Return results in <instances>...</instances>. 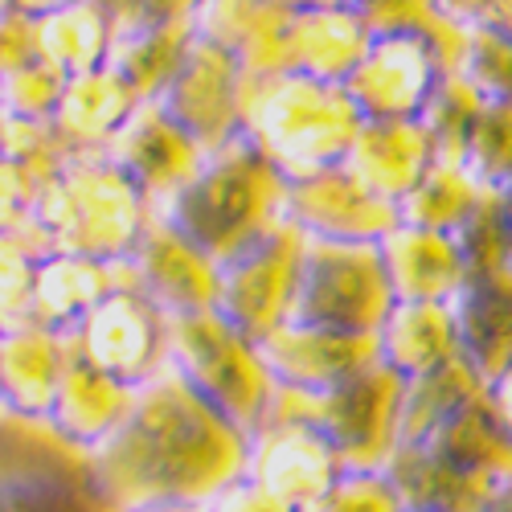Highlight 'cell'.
I'll list each match as a JSON object with an SVG mask.
<instances>
[{
    "mask_svg": "<svg viewBox=\"0 0 512 512\" xmlns=\"http://www.w3.org/2000/svg\"><path fill=\"white\" fill-rule=\"evenodd\" d=\"M91 476L115 512L148 504H213L246 480L250 435L222 418L189 381L164 365L136 390L119 431L87 455Z\"/></svg>",
    "mask_w": 512,
    "mask_h": 512,
    "instance_id": "cell-1",
    "label": "cell"
},
{
    "mask_svg": "<svg viewBox=\"0 0 512 512\" xmlns=\"http://www.w3.org/2000/svg\"><path fill=\"white\" fill-rule=\"evenodd\" d=\"M361 127L365 119L357 103L336 82H316L304 74L246 78L242 136L275 164L287 185L340 168Z\"/></svg>",
    "mask_w": 512,
    "mask_h": 512,
    "instance_id": "cell-2",
    "label": "cell"
},
{
    "mask_svg": "<svg viewBox=\"0 0 512 512\" xmlns=\"http://www.w3.org/2000/svg\"><path fill=\"white\" fill-rule=\"evenodd\" d=\"M156 218V205L107 152L70 156L46 181L33 209V234L50 254H78L123 267Z\"/></svg>",
    "mask_w": 512,
    "mask_h": 512,
    "instance_id": "cell-3",
    "label": "cell"
},
{
    "mask_svg": "<svg viewBox=\"0 0 512 512\" xmlns=\"http://www.w3.org/2000/svg\"><path fill=\"white\" fill-rule=\"evenodd\" d=\"M287 181L246 136L209 152L201 173L160 213L213 263H230L283 222Z\"/></svg>",
    "mask_w": 512,
    "mask_h": 512,
    "instance_id": "cell-4",
    "label": "cell"
},
{
    "mask_svg": "<svg viewBox=\"0 0 512 512\" xmlns=\"http://www.w3.org/2000/svg\"><path fill=\"white\" fill-rule=\"evenodd\" d=\"M168 365L242 435L259 431L279 394L259 340L238 332L222 312L168 320Z\"/></svg>",
    "mask_w": 512,
    "mask_h": 512,
    "instance_id": "cell-5",
    "label": "cell"
},
{
    "mask_svg": "<svg viewBox=\"0 0 512 512\" xmlns=\"http://www.w3.org/2000/svg\"><path fill=\"white\" fill-rule=\"evenodd\" d=\"M402 402L406 381L377 361L328 394H300L279 386L267 418L320 426L345 472H386L402 447Z\"/></svg>",
    "mask_w": 512,
    "mask_h": 512,
    "instance_id": "cell-6",
    "label": "cell"
},
{
    "mask_svg": "<svg viewBox=\"0 0 512 512\" xmlns=\"http://www.w3.org/2000/svg\"><path fill=\"white\" fill-rule=\"evenodd\" d=\"M0 512H115L95 488L91 459L46 422L0 410Z\"/></svg>",
    "mask_w": 512,
    "mask_h": 512,
    "instance_id": "cell-7",
    "label": "cell"
},
{
    "mask_svg": "<svg viewBox=\"0 0 512 512\" xmlns=\"http://www.w3.org/2000/svg\"><path fill=\"white\" fill-rule=\"evenodd\" d=\"M394 287L377 242H312L295 295V324L377 336L394 312Z\"/></svg>",
    "mask_w": 512,
    "mask_h": 512,
    "instance_id": "cell-8",
    "label": "cell"
},
{
    "mask_svg": "<svg viewBox=\"0 0 512 512\" xmlns=\"http://www.w3.org/2000/svg\"><path fill=\"white\" fill-rule=\"evenodd\" d=\"M304 259H308V234L295 230L291 222H279L250 250L222 263L218 312L250 340H263L275 328L291 324Z\"/></svg>",
    "mask_w": 512,
    "mask_h": 512,
    "instance_id": "cell-9",
    "label": "cell"
},
{
    "mask_svg": "<svg viewBox=\"0 0 512 512\" xmlns=\"http://www.w3.org/2000/svg\"><path fill=\"white\" fill-rule=\"evenodd\" d=\"M70 340L78 357H87L95 369L132 390H140L168 365V316L132 283L127 267L123 283L70 332Z\"/></svg>",
    "mask_w": 512,
    "mask_h": 512,
    "instance_id": "cell-10",
    "label": "cell"
},
{
    "mask_svg": "<svg viewBox=\"0 0 512 512\" xmlns=\"http://www.w3.org/2000/svg\"><path fill=\"white\" fill-rule=\"evenodd\" d=\"M443 78L447 66L422 33H377L345 91L365 123H418Z\"/></svg>",
    "mask_w": 512,
    "mask_h": 512,
    "instance_id": "cell-11",
    "label": "cell"
},
{
    "mask_svg": "<svg viewBox=\"0 0 512 512\" xmlns=\"http://www.w3.org/2000/svg\"><path fill=\"white\" fill-rule=\"evenodd\" d=\"M242 91H246V74L238 58L222 50L218 41H209L205 33H197L185 62L177 66L173 82H168L156 103L205 152H218L242 136Z\"/></svg>",
    "mask_w": 512,
    "mask_h": 512,
    "instance_id": "cell-12",
    "label": "cell"
},
{
    "mask_svg": "<svg viewBox=\"0 0 512 512\" xmlns=\"http://www.w3.org/2000/svg\"><path fill=\"white\" fill-rule=\"evenodd\" d=\"M132 283L148 300L168 316H197V312H218V287H222V263L185 238L173 222L156 213L152 226L144 230L132 259L123 263Z\"/></svg>",
    "mask_w": 512,
    "mask_h": 512,
    "instance_id": "cell-13",
    "label": "cell"
},
{
    "mask_svg": "<svg viewBox=\"0 0 512 512\" xmlns=\"http://www.w3.org/2000/svg\"><path fill=\"white\" fill-rule=\"evenodd\" d=\"M193 37L197 5H115L107 66L136 91L140 103H156L185 62Z\"/></svg>",
    "mask_w": 512,
    "mask_h": 512,
    "instance_id": "cell-14",
    "label": "cell"
},
{
    "mask_svg": "<svg viewBox=\"0 0 512 512\" xmlns=\"http://www.w3.org/2000/svg\"><path fill=\"white\" fill-rule=\"evenodd\" d=\"M340 476H345V463H340V455L328 443V435L320 431V426H312V422L267 418L259 431L250 435L246 480H254L259 488L275 492L291 508L304 512Z\"/></svg>",
    "mask_w": 512,
    "mask_h": 512,
    "instance_id": "cell-15",
    "label": "cell"
},
{
    "mask_svg": "<svg viewBox=\"0 0 512 512\" xmlns=\"http://www.w3.org/2000/svg\"><path fill=\"white\" fill-rule=\"evenodd\" d=\"M283 222L304 230L312 242H381L402 226V209L373 197L340 164L320 177L287 185Z\"/></svg>",
    "mask_w": 512,
    "mask_h": 512,
    "instance_id": "cell-16",
    "label": "cell"
},
{
    "mask_svg": "<svg viewBox=\"0 0 512 512\" xmlns=\"http://www.w3.org/2000/svg\"><path fill=\"white\" fill-rule=\"evenodd\" d=\"M107 156L144 189V197L160 213L168 201L189 189L209 152L160 103H140L127 127L111 140Z\"/></svg>",
    "mask_w": 512,
    "mask_h": 512,
    "instance_id": "cell-17",
    "label": "cell"
},
{
    "mask_svg": "<svg viewBox=\"0 0 512 512\" xmlns=\"http://www.w3.org/2000/svg\"><path fill=\"white\" fill-rule=\"evenodd\" d=\"M259 353L275 377V386L300 390V394H328L381 361L377 336L332 332V328L295 324V320L263 336Z\"/></svg>",
    "mask_w": 512,
    "mask_h": 512,
    "instance_id": "cell-18",
    "label": "cell"
},
{
    "mask_svg": "<svg viewBox=\"0 0 512 512\" xmlns=\"http://www.w3.org/2000/svg\"><path fill=\"white\" fill-rule=\"evenodd\" d=\"M70 336L37 320L0 328V410L46 422L70 361Z\"/></svg>",
    "mask_w": 512,
    "mask_h": 512,
    "instance_id": "cell-19",
    "label": "cell"
},
{
    "mask_svg": "<svg viewBox=\"0 0 512 512\" xmlns=\"http://www.w3.org/2000/svg\"><path fill=\"white\" fill-rule=\"evenodd\" d=\"M132 406H136L132 386H123L111 373L95 369L87 357H78V349H70V361H66V373H62V386H58L46 426L74 451L91 455L127 422Z\"/></svg>",
    "mask_w": 512,
    "mask_h": 512,
    "instance_id": "cell-20",
    "label": "cell"
},
{
    "mask_svg": "<svg viewBox=\"0 0 512 512\" xmlns=\"http://www.w3.org/2000/svg\"><path fill=\"white\" fill-rule=\"evenodd\" d=\"M377 246L398 304H455L467 287V263L455 234L402 222Z\"/></svg>",
    "mask_w": 512,
    "mask_h": 512,
    "instance_id": "cell-21",
    "label": "cell"
},
{
    "mask_svg": "<svg viewBox=\"0 0 512 512\" xmlns=\"http://www.w3.org/2000/svg\"><path fill=\"white\" fill-rule=\"evenodd\" d=\"M369 41L373 33L361 5H295L287 33V74L345 87Z\"/></svg>",
    "mask_w": 512,
    "mask_h": 512,
    "instance_id": "cell-22",
    "label": "cell"
},
{
    "mask_svg": "<svg viewBox=\"0 0 512 512\" xmlns=\"http://www.w3.org/2000/svg\"><path fill=\"white\" fill-rule=\"evenodd\" d=\"M435 164V140L422 123H365L345 156V173L373 197L402 209Z\"/></svg>",
    "mask_w": 512,
    "mask_h": 512,
    "instance_id": "cell-23",
    "label": "cell"
},
{
    "mask_svg": "<svg viewBox=\"0 0 512 512\" xmlns=\"http://www.w3.org/2000/svg\"><path fill=\"white\" fill-rule=\"evenodd\" d=\"M136 107H140L136 91L111 66H99L91 74L66 78V91L54 115V132L70 156L107 152L111 140L127 127V119L136 115Z\"/></svg>",
    "mask_w": 512,
    "mask_h": 512,
    "instance_id": "cell-24",
    "label": "cell"
},
{
    "mask_svg": "<svg viewBox=\"0 0 512 512\" xmlns=\"http://www.w3.org/2000/svg\"><path fill=\"white\" fill-rule=\"evenodd\" d=\"M295 5H197V33L230 50L246 78L287 74V33Z\"/></svg>",
    "mask_w": 512,
    "mask_h": 512,
    "instance_id": "cell-25",
    "label": "cell"
},
{
    "mask_svg": "<svg viewBox=\"0 0 512 512\" xmlns=\"http://www.w3.org/2000/svg\"><path fill=\"white\" fill-rule=\"evenodd\" d=\"M381 365L402 381H418L463 357L455 304H394L390 320L377 332Z\"/></svg>",
    "mask_w": 512,
    "mask_h": 512,
    "instance_id": "cell-26",
    "label": "cell"
},
{
    "mask_svg": "<svg viewBox=\"0 0 512 512\" xmlns=\"http://www.w3.org/2000/svg\"><path fill=\"white\" fill-rule=\"evenodd\" d=\"M119 283H123V267L78 259V254H46L33 275L29 320L70 336Z\"/></svg>",
    "mask_w": 512,
    "mask_h": 512,
    "instance_id": "cell-27",
    "label": "cell"
},
{
    "mask_svg": "<svg viewBox=\"0 0 512 512\" xmlns=\"http://www.w3.org/2000/svg\"><path fill=\"white\" fill-rule=\"evenodd\" d=\"M418 447L476 484H488V488L512 484V439L500 431V422L488 406V394L476 398L472 406H463L451 422H443Z\"/></svg>",
    "mask_w": 512,
    "mask_h": 512,
    "instance_id": "cell-28",
    "label": "cell"
},
{
    "mask_svg": "<svg viewBox=\"0 0 512 512\" xmlns=\"http://www.w3.org/2000/svg\"><path fill=\"white\" fill-rule=\"evenodd\" d=\"M463 357L472 361L484 381L512 365V267L472 275L455 300Z\"/></svg>",
    "mask_w": 512,
    "mask_h": 512,
    "instance_id": "cell-29",
    "label": "cell"
},
{
    "mask_svg": "<svg viewBox=\"0 0 512 512\" xmlns=\"http://www.w3.org/2000/svg\"><path fill=\"white\" fill-rule=\"evenodd\" d=\"M41 62L66 78L107 66L115 41V5H41Z\"/></svg>",
    "mask_w": 512,
    "mask_h": 512,
    "instance_id": "cell-30",
    "label": "cell"
},
{
    "mask_svg": "<svg viewBox=\"0 0 512 512\" xmlns=\"http://www.w3.org/2000/svg\"><path fill=\"white\" fill-rule=\"evenodd\" d=\"M488 394L484 373L467 361L455 357L443 369L426 373L418 381H406V402H402V447L426 443L443 422H451L463 406H472L476 398ZM398 447V451H402Z\"/></svg>",
    "mask_w": 512,
    "mask_h": 512,
    "instance_id": "cell-31",
    "label": "cell"
},
{
    "mask_svg": "<svg viewBox=\"0 0 512 512\" xmlns=\"http://www.w3.org/2000/svg\"><path fill=\"white\" fill-rule=\"evenodd\" d=\"M484 197L488 185H480L463 160H435L422 185L402 201V222L439 234H459Z\"/></svg>",
    "mask_w": 512,
    "mask_h": 512,
    "instance_id": "cell-32",
    "label": "cell"
},
{
    "mask_svg": "<svg viewBox=\"0 0 512 512\" xmlns=\"http://www.w3.org/2000/svg\"><path fill=\"white\" fill-rule=\"evenodd\" d=\"M484 95L472 87V78L463 70L459 74H447L439 82V91L426 107V115L418 119L426 132L435 140V160H463V148H467V136H472V127L484 111Z\"/></svg>",
    "mask_w": 512,
    "mask_h": 512,
    "instance_id": "cell-33",
    "label": "cell"
},
{
    "mask_svg": "<svg viewBox=\"0 0 512 512\" xmlns=\"http://www.w3.org/2000/svg\"><path fill=\"white\" fill-rule=\"evenodd\" d=\"M46 246L29 230L21 234H0V328H13L29 320L33 304V275L37 263L46 259Z\"/></svg>",
    "mask_w": 512,
    "mask_h": 512,
    "instance_id": "cell-34",
    "label": "cell"
},
{
    "mask_svg": "<svg viewBox=\"0 0 512 512\" xmlns=\"http://www.w3.org/2000/svg\"><path fill=\"white\" fill-rule=\"evenodd\" d=\"M463 164L488 189H500L512 177V103H484L472 136H467Z\"/></svg>",
    "mask_w": 512,
    "mask_h": 512,
    "instance_id": "cell-35",
    "label": "cell"
},
{
    "mask_svg": "<svg viewBox=\"0 0 512 512\" xmlns=\"http://www.w3.org/2000/svg\"><path fill=\"white\" fill-rule=\"evenodd\" d=\"M66 91V74L50 62H33L9 78H0V111L17 123H54Z\"/></svg>",
    "mask_w": 512,
    "mask_h": 512,
    "instance_id": "cell-36",
    "label": "cell"
},
{
    "mask_svg": "<svg viewBox=\"0 0 512 512\" xmlns=\"http://www.w3.org/2000/svg\"><path fill=\"white\" fill-rule=\"evenodd\" d=\"M463 74L488 103H512V41L472 25V46H467Z\"/></svg>",
    "mask_w": 512,
    "mask_h": 512,
    "instance_id": "cell-37",
    "label": "cell"
},
{
    "mask_svg": "<svg viewBox=\"0 0 512 512\" xmlns=\"http://www.w3.org/2000/svg\"><path fill=\"white\" fill-rule=\"evenodd\" d=\"M304 512H406L386 472H345Z\"/></svg>",
    "mask_w": 512,
    "mask_h": 512,
    "instance_id": "cell-38",
    "label": "cell"
},
{
    "mask_svg": "<svg viewBox=\"0 0 512 512\" xmlns=\"http://www.w3.org/2000/svg\"><path fill=\"white\" fill-rule=\"evenodd\" d=\"M41 189H46V181H41L33 168L0 152V234H21L33 226V209H37Z\"/></svg>",
    "mask_w": 512,
    "mask_h": 512,
    "instance_id": "cell-39",
    "label": "cell"
},
{
    "mask_svg": "<svg viewBox=\"0 0 512 512\" xmlns=\"http://www.w3.org/2000/svg\"><path fill=\"white\" fill-rule=\"evenodd\" d=\"M41 5H0V78L41 62Z\"/></svg>",
    "mask_w": 512,
    "mask_h": 512,
    "instance_id": "cell-40",
    "label": "cell"
},
{
    "mask_svg": "<svg viewBox=\"0 0 512 512\" xmlns=\"http://www.w3.org/2000/svg\"><path fill=\"white\" fill-rule=\"evenodd\" d=\"M209 512H300V508H291L287 500L259 488L254 480H238L234 488H226L218 500L209 504Z\"/></svg>",
    "mask_w": 512,
    "mask_h": 512,
    "instance_id": "cell-41",
    "label": "cell"
},
{
    "mask_svg": "<svg viewBox=\"0 0 512 512\" xmlns=\"http://www.w3.org/2000/svg\"><path fill=\"white\" fill-rule=\"evenodd\" d=\"M455 17H463L467 25H480V29H492L500 37L512 41V0H496V5H451Z\"/></svg>",
    "mask_w": 512,
    "mask_h": 512,
    "instance_id": "cell-42",
    "label": "cell"
},
{
    "mask_svg": "<svg viewBox=\"0 0 512 512\" xmlns=\"http://www.w3.org/2000/svg\"><path fill=\"white\" fill-rule=\"evenodd\" d=\"M488 406H492V414H496V422H500V431L512 439V365L500 369V373L488 381Z\"/></svg>",
    "mask_w": 512,
    "mask_h": 512,
    "instance_id": "cell-43",
    "label": "cell"
},
{
    "mask_svg": "<svg viewBox=\"0 0 512 512\" xmlns=\"http://www.w3.org/2000/svg\"><path fill=\"white\" fill-rule=\"evenodd\" d=\"M496 201H500V222H504V238H508V259H512V177L496 189Z\"/></svg>",
    "mask_w": 512,
    "mask_h": 512,
    "instance_id": "cell-44",
    "label": "cell"
},
{
    "mask_svg": "<svg viewBox=\"0 0 512 512\" xmlns=\"http://www.w3.org/2000/svg\"><path fill=\"white\" fill-rule=\"evenodd\" d=\"M132 512H209V504H148V508H132Z\"/></svg>",
    "mask_w": 512,
    "mask_h": 512,
    "instance_id": "cell-45",
    "label": "cell"
},
{
    "mask_svg": "<svg viewBox=\"0 0 512 512\" xmlns=\"http://www.w3.org/2000/svg\"><path fill=\"white\" fill-rule=\"evenodd\" d=\"M484 512H512V484H504L492 500H488V508Z\"/></svg>",
    "mask_w": 512,
    "mask_h": 512,
    "instance_id": "cell-46",
    "label": "cell"
},
{
    "mask_svg": "<svg viewBox=\"0 0 512 512\" xmlns=\"http://www.w3.org/2000/svg\"><path fill=\"white\" fill-rule=\"evenodd\" d=\"M5 127H9V119H5V111H0V148H5Z\"/></svg>",
    "mask_w": 512,
    "mask_h": 512,
    "instance_id": "cell-47",
    "label": "cell"
}]
</instances>
